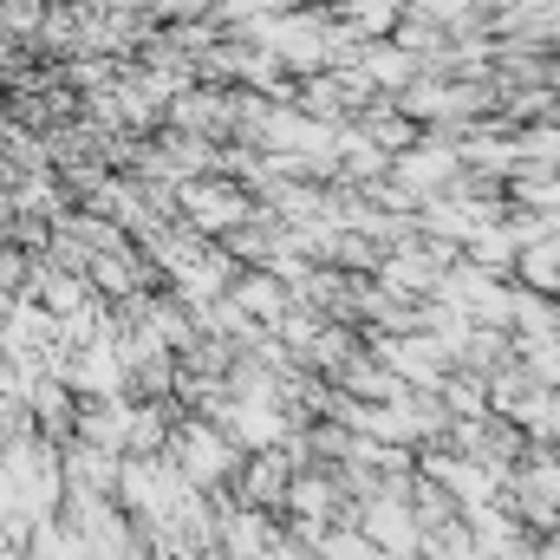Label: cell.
Segmentation results:
<instances>
[{
  "label": "cell",
  "instance_id": "1",
  "mask_svg": "<svg viewBox=\"0 0 560 560\" xmlns=\"http://www.w3.org/2000/svg\"><path fill=\"white\" fill-rule=\"evenodd\" d=\"M359 13V33H392L398 26V0H352Z\"/></svg>",
  "mask_w": 560,
  "mask_h": 560
}]
</instances>
